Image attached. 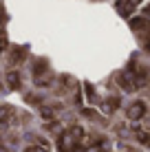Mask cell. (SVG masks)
I'll return each mask as SVG.
<instances>
[{
  "instance_id": "obj_1",
  "label": "cell",
  "mask_w": 150,
  "mask_h": 152,
  "mask_svg": "<svg viewBox=\"0 0 150 152\" xmlns=\"http://www.w3.org/2000/svg\"><path fill=\"white\" fill-rule=\"evenodd\" d=\"M143 113V104H135V108L130 110V117H139Z\"/></svg>"
}]
</instances>
